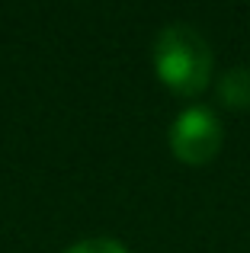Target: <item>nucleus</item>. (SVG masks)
Here are the masks:
<instances>
[{
  "label": "nucleus",
  "mask_w": 250,
  "mask_h": 253,
  "mask_svg": "<svg viewBox=\"0 0 250 253\" xmlns=\"http://www.w3.org/2000/svg\"><path fill=\"white\" fill-rule=\"evenodd\" d=\"M151 61H154L161 84L180 96H196L199 90H206L212 77V48L186 23L164 26L157 32Z\"/></svg>",
  "instance_id": "obj_1"
},
{
  "label": "nucleus",
  "mask_w": 250,
  "mask_h": 253,
  "mask_svg": "<svg viewBox=\"0 0 250 253\" xmlns=\"http://www.w3.org/2000/svg\"><path fill=\"white\" fill-rule=\"evenodd\" d=\"M225 144V128H221L218 116L206 106H189L170 125V151L176 161L202 167V164L215 161V154Z\"/></svg>",
  "instance_id": "obj_2"
},
{
  "label": "nucleus",
  "mask_w": 250,
  "mask_h": 253,
  "mask_svg": "<svg viewBox=\"0 0 250 253\" xmlns=\"http://www.w3.org/2000/svg\"><path fill=\"white\" fill-rule=\"evenodd\" d=\"M64 253H128V247L113 237H90V241H81L74 247H68Z\"/></svg>",
  "instance_id": "obj_4"
},
{
  "label": "nucleus",
  "mask_w": 250,
  "mask_h": 253,
  "mask_svg": "<svg viewBox=\"0 0 250 253\" xmlns=\"http://www.w3.org/2000/svg\"><path fill=\"white\" fill-rule=\"evenodd\" d=\"M218 99L231 109H247L250 106V68H231L218 81Z\"/></svg>",
  "instance_id": "obj_3"
}]
</instances>
